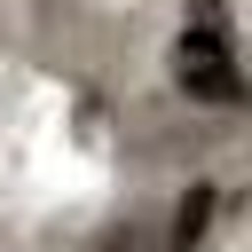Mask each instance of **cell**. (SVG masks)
I'll return each instance as SVG.
<instances>
[{"label": "cell", "mask_w": 252, "mask_h": 252, "mask_svg": "<svg viewBox=\"0 0 252 252\" xmlns=\"http://www.w3.org/2000/svg\"><path fill=\"white\" fill-rule=\"evenodd\" d=\"M205 220H213V181H197V189L181 197V213H173V244L189 252V244L205 236Z\"/></svg>", "instance_id": "2"}, {"label": "cell", "mask_w": 252, "mask_h": 252, "mask_svg": "<svg viewBox=\"0 0 252 252\" xmlns=\"http://www.w3.org/2000/svg\"><path fill=\"white\" fill-rule=\"evenodd\" d=\"M165 63H173V87H181L189 102H213V110H220V102L244 94V63H236V32H228V8H220V0H197V8L181 16Z\"/></svg>", "instance_id": "1"}]
</instances>
